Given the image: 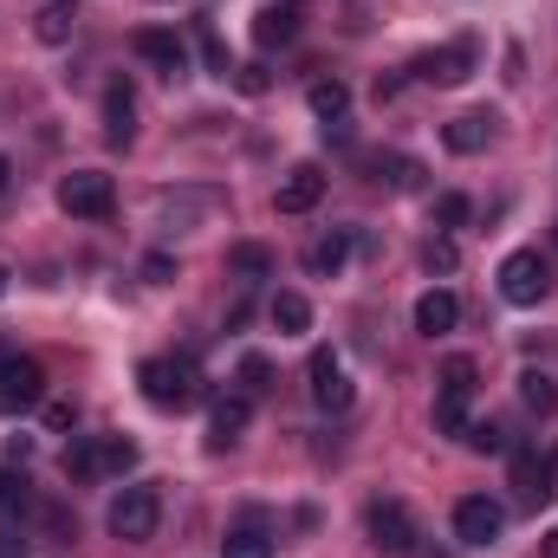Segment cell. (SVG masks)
<instances>
[{
	"label": "cell",
	"instance_id": "15",
	"mask_svg": "<svg viewBox=\"0 0 558 558\" xmlns=\"http://www.w3.org/2000/svg\"><path fill=\"white\" fill-rule=\"evenodd\" d=\"M105 137L118 143V149L137 137V92H131L124 78H111V85H105Z\"/></svg>",
	"mask_w": 558,
	"mask_h": 558
},
{
	"label": "cell",
	"instance_id": "6",
	"mask_svg": "<svg viewBox=\"0 0 558 558\" xmlns=\"http://www.w3.org/2000/svg\"><path fill=\"white\" fill-rule=\"evenodd\" d=\"M156 520H162L156 487H124V494L111 500V533H118L124 546H149V539H156Z\"/></svg>",
	"mask_w": 558,
	"mask_h": 558
},
{
	"label": "cell",
	"instance_id": "1",
	"mask_svg": "<svg viewBox=\"0 0 558 558\" xmlns=\"http://www.w3.org/2000/svg\"><path fill=\"white\" fill-rule=\"evenodd\" d=\"M137 384L156 410H195V403H202V371H195V357H149L137 371Z\"/></svg>",
	"mask_w": 558,
	"mask_h": 558
},
{
	"label": "cell",
	"instance_id": "27",
	"mask_svg": "<svg viewBox=\"0 0 558 558\" xmlns=\"http://www.w3.org/2000/svg\"><path fill=\"white\" fill-rule=\"evenodd\" d=\"M228 267H234L241 279H267L274 274V254H267L260 241H241V247H228Z\"/></svg>",
	"mask_w": 558,
	"mask_h": 558
},
{
	"label": "cell",
	"instance_id": "13",
	"mask_svg": "<svg viewBox=\"0 0 558 558\" xmlns=\"http://www.w3.org/2000/svg\"><path fill=\"white\" fill-rule=\"evenodd\" d=\"M454 325H461V299H454L448 286H428L416 299V331L422 338H448Z\"/></svg>",
	"mask_w": 558,
	"mask_h": 558
},
{
	"label": "cell",
	"instance_id": "29",
	"mask_svg": "<svg viewBox=\"0 0 558 558\" xmlns=\"http://www.w3.org/2000/svg\"><path fill=\"white\" fill-rule=\"evenodd\" d=\"M520 397H526V410H539V416H553L558 410L553 377H539V371H520Z\"/></svg>",
	"mask_w": 558,
	"mask_h": 558
},
{
	"label": "cell",
	"instance_id": "16",
	"mask_svg": "<svg viewBox=\"0 0 558 558\" xmlns=\"http://www.w3.org/2000/svg\"><path fill=\"white\" fill-rule=\"evenodd\" d=\"M371 182H384V189H397V195H416L422 189V162L416 156L384 149V156H371Z\"/></svg>",
	"mask_w": 558,
	"mask_h": 558
},
{
	"label": "cell",
	"instance_id": "26",
	"mask_svg": "<svg viewBox=\"0 0 558 558\" xmlns=\"http://www.w3.org/2000/svg\"><path fill=\"white\" fill-rule=\"evenodd\" d=\"M26 507H33V481L13 474V468H0V520H20Z\"/></svg>",
	"mask_w": 558,
	"mask_h": 558
},
{
	"label": "cell",
	"instance_id": "34",
	"mask_svg": "<svg viewBox=\"0 0 558 558\" xmlns=\"http://www.w3.org/2000/svg\"><path fill=\"white\" fill-rule=\"evenodd\" d=\"M65 33H72V26H65V0H52V7L39 13V39H46V46H59Z\"/></svg>",
	"mask_w": 558,
	"mask_h": 558
},
{
	"label": "cell",
	"instance_id": "11",
	"mask_svg": "<svg viewBox=\"0 0 558 558\" xmlns=\"http://www.w3.org/2000/svg\"><path fill=\"white\" fill-rule=\"evenodd\" d=\"M131 52H137L143 65H156L162 78H182V72H189V46H182L169 26H143L137 39H131Z\"/></svg>",
	"mask_w": 558,
	"mask_h": 558
},
{
	"label": "cell",
	"instance_id": "22",
	"mask_svg": "<svg viewBox=\"0 0 558 558\" xmlns=\"http://www.w3.org/2000/svg\"><path fill=\"white\" fill-rule=\"evenodd\" d=\"M195 46H202V65H208L215 78H228V72H234V59H228V46H221L215 20H195Z\"/></svg>",
	"mask_w": 558,
	"mask_h": 558
},
{
	"label": "cell",
	"instance_id": "4",
	"mask_svg": "<svg viewBox=\"0 0 558 558\" xmlns=\"http://www.w3.org/2000/svg\"><path fill=\"white\" fill-rule=\"evenodd\" d=\"M546 292H553V267H546L539 247H513V254L500 260V299H507V305H539Z\"/></svg>",
	"mask_w": 558,
	"mask_h": 558
},
{
	"label": "cell",
	"instance_id": "14",
	"mask_svg": "<svg viewBox=\"0 0 558 558\" xmlns=\"http://www.w3.org/2000/svg\"><path fill=\"white\" fill-rule=\"evenodd\" d=\"M247 416H254V397H221V403H215V416H208V448H215V454H228V448L247 435Z\"/></svg>",
	"mask_w": 558,
	"mask_h": 558
},
{
	"label": "cell",
	"instance_id": "31",
	"mask_svg": "<svg viewBox=\"0 0 558 558\" xmlns=\"http://www.w3.org/2000/svg\"><path fill=\"white\" fill-rule=\"evenodd\" d=\"M435 228H441V234L468 228V195H454V189H448V195H435Z\"/></svg>",
	"mask_w": 558,
	"mask_h": 558
},
{
	"label": "cell",
	"instance_id": "33",
	"mask_svg": "<svg viewBox=\"0 0 558 558\" xmlns=\"http://www.w3.org/2000/svg\"><path fill=\"white\" fill-rule=\"evenodd\" d=\"M461 441H468L474 454H500V448H507V428H500V422H468Z\"/></svg>",
	"mask_w": 558,
	"mask_h": 558
},
{
	"label": "cell",
	"instance_id": "35",
	"mask_svg": "<svg viewBox=\"0 0 558 558\" xmlns=\"http://www.w3.org/2000/svg\"><path fill=\"white\" fill-rule=\"evenodd\" d=\"M39 520H46V533H52V539H72V520H65V507H39Z\"/></svg>",
	"mask_w": 558,
	"mask_h": 558
},
{
	"label": "cell",
	"instance_id": "24",
	"mask_svg": "<svg viewBox=\"0 0 558 558\" xmlns=\"http://www.w3.org/2000/svg\"><path fill=\"white\" fill-rule=\"evenodd\" d=\"M98 468L105 474H131L137 468V441L131 435H98Z\"/></svg>",
	"mask_w": 558,
	"mask_h": 558
},
{
	"label": "cell",
	"instance_id": "20",
	"mask_svg": "<svg viewBox=\"0 0 558 558\" xmlns=\"http://www.w3.org/2000/svg\"><path fill=\"white\" fill-rule=\"evenodd\" d=\"M344 260H351V234H344V228H338V234H325V241H312V254H305V267H312L318 279L338 274Z\"/></svg>",
	"mask_w": 558,
	"mask_h": 558
},
{
	"label": "cell",
	"instance_id": "2",
	"mask_svg": "<svg viewBox=\"0 0 558 558\" xmlns=\"http://www.w3.org/2000/svg\"><path fill=\"white\" fill-rule=\"evenodd\" d=\"M474 390H481L474 357H448V364H441V390H435V435H468Z\"/></svg>",
	"mask_w": 558,
	"mask_h": 558
},
{
	"label": "cell",
	"instance_id": "3",
	"mask_svg": "<svg viewBox=\"0 0 558 558\" xmlns=\"http://www.w3.org/2000/svg\"><path fill=\"white\" fill-rule=\"evenodd\" d=\"M364 526H371V546L384 558H416L422 533H416V513L403 507V500H371V513H364Z\"/></svg>",
	"mask_w": 558,
	"mask_h": 558
},
{
	"label": "cell",
	"instance_id": "21",
	"mask_svg": "<svg viewBox=\"0 0 558 558\" xmlns=\"http://www.w3.org/2000/svg\"><path fill=\"white\" fill-rule=\"evenodd\" d=\"M98 474H105V468H98V435H78V441L65 448V481L85 487V481H98Z\"/></svg>",
	"mask_w": 558,
	"mask_h": 558
},
{
	"label": "cell",
	"instance_id": "12",
	"mask_svg": "<svg viewBox=\"0 0 558 558\" xmlns=\"http://www.w3.org/2000/svg\"><path fill=\"white\" fill-rule=\"evenodd\" d=\"M351 397H357V390H351V377H344V364H338L331 351H312V403L338 416V410H351Z\"/></svg>",
	"mask_w": 558,
	"mask_h": 558
},
{
	"label": "cell",
	"instance_id": "7",
	"mask_svg": "<svg viewBox=\"0 0 558 558\" xmlns=\"http://www.w3.org/2000/svg\"><path fill=\"white\" fill-rule=\"evenodd\" d=\"M507 533V507L500 500H487V494H468V500H454V539L461 546H494Z\"/></svg>",
	"mask_w": 558,
	"mask_h": 558
},
{
	"label": "cell",
	"instance_id": "25",
	"mask_svg": "<svg viewBox=\"0 0 558 558\" xmlns=\"http://www.w3.org/2000/svg\"><path fill=\"white\" fill-rule=\"evenodd\" d=\"M292 26H299V13H292V7H267V13H254V39H260V46H286V39H292Z\"/></svg>",
	"mask_w": 558,
	"mask_h": 558
},
{
	"label": "cell",
	"instance_id": "36",
	"mask_svg": "<svg viewBox=\"0 0 558 558\" xmlns=\"http://www.w3.org/2000/svg\"><path fill=\"white\" fill-rule=\"evenodd\" d=\"M72 422H78L72 416V403H46V428H72Z\"/></svg>",
	"mask_w": 558,
	"mask_h": 558
},
{
	"label": "cell",
	"instance_id": "10",
	"mask_svg": "<svg viewBox=\"0 0 558 558\" xmlns=\"http://www.w3.org/2000/svg\"><path fill=\"white\" fill-rule=\"evenodd\" d=\"M318 195H325V162H292L286 182H279V195H274V208L279 215H312Z\"/></svg>",
	"mask_w": 558,
	"mask_h": 558
},
{
	"label": "cell",
	"instance_id": "40",
	"mask_svg": "<svg viewBox=\"0 0 558 558\" xmlns=\"http://www.w3.org/2000/svg\"><path fill=\"white\" fill-rule=\"evenodd\" d=\"M7 182H13V162H7V156H0V189H7Z\"/></svg>",
	"mask_w": 558,
	"mask_h": 558
},
{
	"label": "cell",
	"instance_id": "8",
	"mask_svg": "<svg viewBox=\"0 0 558 558\" xmlns=\"http://www.w3.org/2000/svg\"><path fill=\"white\" fill-rule=\"evenodd\" d=\"M46 403V371L20 351H0V410H39Z\"/></svg>",
	"mask_w": 558,
	"mask_h": 558
},
{
	"label": "cell",
	"instance_id": "9",
	"mask_svg": "<svg viewBox=\"0 0 558 558\" xmlns=\"http://www.w3.org/2000/svg\"><path fill=\"white\" fill-rule=\"evenodd\" d=\"M474 59H481V46H474V39H454V46L422 52L410 72H416V78H428V85H461V78L474 72Z\"/></svg>",
	"mask_w": 558,
	"mask_h": 558
},
{
	"label": "cell",
	"instance_id": "18",
	"mask_svg": "<svg viewBox=\"0 0 558 558\" xmlns=\"http://www.w3.org/2000/svg\"><path fill=\"white\" fill-rule=\"evenodd\" d=\"M487 137H494V118H487V111H468V118H454V124L441 131V143H448L454 156H481Z\"/></svg>",
	"mask_w": 558,
	"mask_h": 558
},
{
	"label": "cell",
	"instance_id": "37",
	"mask_svg": "<svg viewBox=\"0 0 558 558\" xmlns=\"http://www.w3.org/2000/svg\"><path fill=\"white\" fill-rule=\"evenodd\" d=\"M0 558H26V539H20V533H7V526H0Z\"/></svg>",
	"mask_w": 558,
	"mask_h": 558
},
{
	"label": "cell",
	"instance_id": "38",
	"mask_svg": "<svg viewBox=\"0 0 558 558\" xmlns=\"http://www.w3.org/2000/svg\"><path fill=\"white\" fill-rule=\"evenodd\" d=\"M546 494H553V500H558V448H553V454H546Z\"/></svg>",
	"mask_w": 558,
	"mask_h": 558
},
{
	"label": "cell",
	"instance_id": "17",
	"mask_svg": "<svg viewBox=\"0 0 558 558\" xmlns=\"http://www.w3.org/2000/svg\"><path fill=\"white\" fill-rule=\"evenodd\" d=\"M513 487H520V507H546V461L539 448H513Z\"/></svg>",
	"mask_w": 558,
	"mask_h": 558
},
{
	"label": "cell",
	"instance_id": "19",
	"mask_svg": "<svg viewBox=\"0 0 558 558\" xmlns=\"http://www.w3.org/2000/svg\"><path fill=\"white\" fill-rule=\"evenodd\" d=\"M274 325H279V338L312 331V299H305V292H279L274 299Z\"/></svg>",
	"mask_w": 558,
	"mask_h": 558
},
{
	"label": "cell",
	"instance_id": "23",
	"mask_svg": "<svg viewBox=\"0 0 558 558\" xmlns=\"http://www.w3.org/2000/svg\"><path fill=\"white\" fill-rule=\"evenodd\" d=\"M305 98H312V111H318V118H325V124H331V118H344V111H351V92H344V78H318V85H312V92H305Z\"/></svg>",
	"mask_w": 558,
	"mask_h": 558
},
{
	"label": "cell",
	"instance_id": "5",
	"mask_svg": "<svg viewBox=\"0 0 558 558\" xmlns=\"http://www.w3.org/2000/svg\"><path fill=\"white\" fill-rule=\"evenodd\" d=\"M59 208H65L72 221H105V215L118 208V189H111L105 169H78V175L59 182Z\"/></svg>",
	"mask_w": 558,
	"mask_h": 558
},
{
	"label": "cell",
	"instance_id": "41",
	"mask_svg": "<svg viewBox=\"0 0 558 558\" xmlns=\"http://www.w3.org/2000/svg\"><path fill=\"white\" fill-rule=\"evenodd\" d=\"M7 279H13V274H7V267H0V299H7Z\"/></svg>",
	"mask_w": 558,
	"mask_h": 558
},
{
	"label": "cell",
	"instance_id": "32",
	"mask_svg": "<svg viewBox=\"0 0 558 558\" xmlns=\"http://www.w3.org/2000/svg\"><path fill=\"white\" fill-rule=\"evenodd\" d=\"M422 267H428V274H454V267H461V247H454L448 234H435V241L422 247Z\"/></svg>",
	"mask_w": 558,
	"mask_h": 558
},
{
	"label": "cell",
	"instance_id": "30",
	"mask_svg": "<svg viewBox=\"0 0 558 558\" xmlns=\"http://www.w3.org/2000/svg\"><path fill=\"white\" fill-rule=\"evenodd\" d=\"M267 390H274V364L260 351H247L241 357V397H267Z\"/></svg>",
	"mask_w": 558,
	"mask_h": 558
},
{
	"label": "cell",
	"instance_id": "39",
	"mask_svg": "<svg viewBox=\"0 0 558 558\" xmlns=\"http://www.w3.org/2000/svg\"><path fill=\"white\" fill-rule=\"evenodd\" d=\"M539 558H558V526L546 533V539H539Z\"/></svg>",
	"mask_w": 558,
	"mask_h": 558
},
{
	"label": "cell",
	"instance_id": "28",
	"mask_svg": "<svg viewBox=\"0 0 558 558\" xmlns=\"http://www.w3.org/2000/svg\"><path fill=\"white\" fill-rule=\"evenodd\" d=\"M221 558H274V539H267L260 526H241V533L221 539Z\"/></svg>",
	"mask_w": 558,
	"mask_h": 558
}]
</instances>
